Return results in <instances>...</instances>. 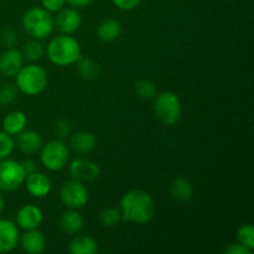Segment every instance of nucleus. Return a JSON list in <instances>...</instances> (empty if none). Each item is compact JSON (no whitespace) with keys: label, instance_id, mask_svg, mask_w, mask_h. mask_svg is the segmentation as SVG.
I'll return each instance as SVG.
<instances>
[{"label":"nucleus","instance_id":"1","mask_svg":"<svg viewBox=\"0 0 254 254\" xmlns=\"http://www.w3.org/2000/svg\"><path fill=\"white\" fill-rule=\"evenodd\" d=\"M122 218L135 225H145L155 216V200L143 190H130L124 193L119 202Z\"/></svg>","mask_w":254,"mask_h":254},{"label":"nucleus","instance_id":"2","mask_svg":"<svg viewBox=\"0 0 254 254\" xmlns=\"http://www.w3.org/2000/svg\"><path fill=\"white\" fill-rule=\"evenodd\" d=\"M47 57L56 66H69L82 57V49L78 40L69 35L61 34L49 42L46 49Z\"/></svg>","mask_w":254,"mask_h":254},{"label":"nucleus","instance_id":"3","mask_svg":"<svg viewBox=\"0 0 254 254\" xmlns=\"http://www.w3.org/2000/svg\"><path fill=\"white\" fill-rule=\"evenodd\" d=\"M16 87L27 96H37L46 89L49 77L41 66L30 64L16 73Z\"/></svg>","mask_w":254,"mask_h":254},{"label":"nucleus","instance_id":"4","mask_svg":"<svg viewBox=\"0 0 254 254\" xmlns=\"http://www.w3.org/2000/svg\"><path fill=\"white\" fill-rule=\"evenodd\" d=\"M22 27L34 39H46L52 34L55 27L51 12L44 7H31L22 16Z\"/></svg>","mask_w":254,"mask_h":254},{"label":"nucleus","instance_id":"5","mask_svg":"<svg viewBox=\"0 0 254 254\" xmlns=\"http://www.w3.org/2000/svg\"><path fill=\"white\" fill-rule=\"evenodd\" d=\"M154 112L161 123L165 126H174L181 118L183 104H181L180 98L175 93L164 92L155 97Z\"/></svg>","mask_w":254,"mask_h":254},{"label":"nucleus","instance_id":"6","mask_svg":"<svg viewBox=\"0 0 254 254\" xmlns=\"http://www.w3.org/2000/svg\"><path fill=\"white\" fill-rule=\"evenodd\" d=\"M41 160L42 165L50 171H60L67 165L69 159L68 146L62 139H55L41 146Z\"/></svg>","mask_w":254,"mask_h":254},{"label":"nucleus","instance_id":"7","mask_svg":"<svg viewBox=\"0 0 254 254\" xmlns=\"http://www.w3.org/2000/svg\"><path fill=\"white\" fill-rule=\"evenodd\" d=\"M26 179L21 163L12 159L0 160V191L9 192L19 189Z\"/></svg>","mask_w":254,"mask_h":254},{"label":"nucleus","instance_id":"8","mask_svg":"<svg viewBox=\"0 0 254 254\" xmlns=\"http://www.w3.org/2000/svg\"><path fill=\"white\" fill-rule=\"evenodd\" d=\"M60 197L66 207L78 210L87 205L89 200V192L83 183L72 179L62 185Z\"/></svg>","mask_w":254,"mask_h":254},{"label":"nucleus","instance_id":"9","mask_svg":"<svg viewBox=\"0 0 254 254\" xmlns=\"http://www.w3.org/2000/svg\"><path fill=\"white\" fill-rule=\"evenodd\" d=\"M99 166L93 160L87 158H77L69 164V174L72 179L81 183H91L99 176Z\"/></svg>","mask_w":254,"mask_h":254},{"label":"nucleus","instance_id":"10","mask_svg":"<svg viewBox=\"0 0 254 254\" xmlns=\"http://www.w3.org/2000/svg\"><path fill=\"white\" fill-rule=\"evenodd\" d=\"M82 16L76 7H62L54 20V25L61 34L71 35L79 29Z\"/></svg>","mask_w":254,"mask_h":254},{"label":"nucleus","instance_id":"11","mask_svg":"<svg viewBox=\"0 0 254 254\" xmlns=\"http://www.w3.org/2000/svg\"><path fill=\"white\" fill-rule=\"evenodd\" d=\"M44 221V213L37 206L25 205L17 211L16 225L22 230H36Z\"/></svg>","mask_w":254,"mask_h":254},{"label":"nucleus","instance_id":"12","mask_svg":"<svg viewBox=\"0 0 254 254\" xmlns=\"http://www.w3.org/2000/svg\"><path fill=\"white\" fill-rule=\"evenodd\" d=\"M25 184H26V190L32 197L42 198L46 197L50 192H51V180L47 175L42 173H35L29 174L25 179Z\"/></svg>","mask_w":254,"mask_h":254},{"label":"nucleus","instance_id":"13","mask_svg":"<svg viewBox=\"0 0 254 254\" xmlns=\"http://www.w3.org/2000/svg\"><path fill=\"white\" fill-rule=\"evenodd\" d=\"M19 228L14 222L0 218V253L11 252L19 243Z\"/></svg>","mask_w":254,"mask_h":254},{"label":"nucleus","instance_id":"14","mask_svg":"<svg viewBox=\"0 0 254 254\" xmlns=\"http://www.w3.org/2000/svg\"><path fill=\"white\" fill-rule=\"evenodd\" d=\"M22 66H24V57L19 50L7 49L0 55V72L4 76H16Z\"/></svg>","mask_w":254,"mask_h":254},{"label":"nucleus","instance_id":"15","mask_svg":"<svg viewBox=\"0 0 254 254\" xmlns=\"http://www.w3.org/2000/svg\"><path fill=\"white\" fill-rule=\"evenodd\" d=\"M24 252L29 254H40L46 248V238L39 230H27L19 238Z\"/></svg>","mask_w":254,"mask_h":254},{"label":"nucleus","instance_id":"16","mask_svg":"<svg viewBox=\"0 0 254 254\" xmlns=\"http://www.w3.org/2000/svg\"><path fill=\"white\" fill-rule=\"evenodd\" d=\"M16 145L20 151L27 154V155H32V154H36L44 144H42V138L39 133L24 129L21 133L17 134Z\"/></svg>","mask_w":254,"mask_h":254},{"label":"nucleus","instance_id":"17","mask_svg":"<svg viewBox=\"0 0 254 254\" xmlns=\"http://www.w3.org/2000/svg\"><path fill=\"white\" fill-rule=\"evenodd\" d=\"M83 216L73 208H69V211L62 213V216L60 217V228L67 235H77L83 228Z\"/></svg>","mask_w":254,"mask_h":254},{"label":"nucleus","instance_id":"18","mask_svg":"<svg viewBox=\"0 0 254 254\" xmlns=\"http://www.w3.org/2000/svg\"><path fill=\"white\" fill-rule=\"evenodd\" d=\"M96 136L89 131H78L69 139V146L78 154H88L96 148Z\"/></svg>","mask_w":254,"mask_h":254},{"label":"nucleus","instance_id":"19","mask_svg":"<svg viewBox=\"0 0 254 254\" xmlns=\"http://www.w3.org/2000/svg\"><path fill=\"white\" fill-rule=\"evenodd\" d=\"M27 118L24 112L12 111L2 119V130L9 135H17L26 128Z\"/></svg>","mask_w":254,"mask_h":254},{"label":"nucleus","instance_id":"20","mask_svg":"<svg viewBox=\"0 0 254 254\" xmlns=\"http://www.w3.org/2000/svg\"><path fill=\"white\" fill-rule=\"evenodd\" d=\"M122 34V25L116 19H106L97 27V36L101 41L112 42Z\"/></svg>","mask_w":254,"mask_h":254},{"label":"nucleus","instance_id":"21","mask_svg":"<svg viewBox=\"0 0 254 254\" xmlns=\"http://www.w3.org/2000/svg\"><path fill=\"white\" fill-rule=\"evenodd\" d=\"M68 252L71 254H96L98 243L89 236H76L69 242Z\"/></svg>","mask_w":254,"mask_h":254},{"label":"nucleus","instance_id":"22","mask_svg":"<svg viewBox=\"0 0 254 254\" xmlns=\"http://www.w3.org/2000/svg\"><path fill=\"white\" fill-rule=\"evenodd\" d=\"M171 195L180 202H189L193 197V188L190 181L184 176H178L171 184Z\"/></svg>","mask_w":254,"mask_h":254},{"label":"nucleus","instance_id":"23","mask_svg":"<svg viewBox=\"0 0 254 254\" xmlns=\"http://www.w3.org/2000/svg\"><path fill=\"white\" fill-rule=\"evenodd\" d=\"M22 57L26 59L27 61H39V60L42 59L45 54V47L39 40H31V41L26 42L22 47Z\"/></svg>","mask_w":254,"mask_h":254},{"label":"nucleus","instance_id":"24","mask_svg":"<svg viewBox=\"0 0 254 254\" xmlns=\"http://www.w3.org/2000/svg\"><path fill=\"white\" fill-rule=\"evenodd\" d=\"M122 220V213L119 208L116 207H106L99 213V222L104 227H116Z\"/></svg>","mask_w":254,"mask_h":254},{"label":"nucleus","instance_id":"25","mask_svg":"<svg viewBox=\"0 0 254 254\" xmlns=\"http://www.w3.org/2000/svg\"><path fill=\"white\" fill-rule=\"evenodd\" d=\"M78 72L83 78L94 79L99 74V66L91 59H83L78 64Z\"/></svg>","mask_w":254,"mask_h":254},{"label":"nucleus","instance_id":"26","mask_svg":"<svg viewBox=\"0 0 254 254\" xmlns=\"http://www.w3.org/2000/svg\"><path fill=\"white\" fill-rule=\"evenodd\" d=\"M237 240L242 246L253 252L254 250V227L252 225H243L237 231Z\"/></svg>","mask_w":254,"mask_h":254},{"label":"nucleus","instance_id":"27","mask_svg":"<svg viewBox=\"0 0 254 254\" xmlns=\"http://www.w3.org/2000/svg\"><path fill=\"white\" fill-rule=\"evenodd\" d=\"M135 92L140 98L150 99L156 96V87L153 82L141 79V81H138L135 83Z\"/></svg>","mask_w":254,"mask_h":254},{"label":"nucleus","instance_id":"28","mask_svg":"<svg viewBox=\"0 0 254 254\" xmlns=\"http://www.w3.org/2000/svg\"><path fill=\"white\" fill-rule=\"evenodd\" d=\"M14 148L15 140L11 138V135L5 133L4 130L0 131V160L9 158Z\"/></svg>","mask_w":254,"mask_h":254},{"label":"nucleus","instance_id":"29","mask_svg":"<svg viewBox=\"0 0 254 254\" xmlns=\"http://www.w3.org/2000/svg\"><path fill=\"white\" fill-rule=\"evenodd\" d=\"M16 88L14 86H10V84H6V86L0 87V104L1 106H6V104L12 103L16 98Z\"/></svg>","mask_w":254,"mask_h":254},{"label":"nucleus","instance_id":"30","mask_svg":"<svg viewBox=\"0 0 254 254\" xmlns=\"http://www.w3.org/2000/svg\"><path fill=\"white\" fill-rule=\"evenodd\" d=\"M55 133L59 135L60 139L66 138V136H68L69 133H71V124L67 121H64V119L57 121L56 123H55Z\"/></svg>","mask_w":254,"mask_h":254},{"label":"nucleus","instance_id":"31","mask_svg":"<svg viewBox=\"0 0 254 254\" xmlns=\"http://www.w3.org/2000/svg\"><path fill=\"white\" fill-rule=\"evenodd\" d=\"M41 5L44 9L50 12L60 11L66 5V0H41Z\"/></svg>","mask_w":254,"mask_h":254},{"label":"nucleus","instance_id":"32","mask_svg":"<svg viewBox=\"0 0 254 254\" xmlns=\"http://www.w3.org/2000/svg\"><path fill=\"white\" fill-rule=\"evenodd\" d=\"M112 2L118 9L124 10V11H130V10H134L135 7L139 6L141 0H112Z\"/></svg>","mask_w":254,"mask_h":254},{"label":"nucleus","instance_id":"33","mask_svg":"<svg viewBox=\"0 0 254 254\" xmlns=\"http://www.w3.org/2000/svg\"><path fill=\"white\" fill-rule=\"evenodd\" d=\"M223 253L225 254H251L252 253V251L248 250L247 247L242 246L241 243H238V245L228 246L227 248H225Z\"/></svg>","mask_w":254,"mask_h":254},{"label":"nucleus","instance_id":"34","mask_svg":"<svg viewBox=\"0 0 254 254\" xmlns=\"http://www.w3.org/2000/svg\"><path fill=\"white\" fill-rule=\"evenodd\" d=\"M92 1H93V0H66L67 4L71 5L72 7H76V9L88 6Z\"/></svg>","mask_w":254,"mask_h":254},{"label":"nucleus","instance_id":"35","mask_svg":"<svg viewBox=\"0 0 254 254\" xmlns=\"http://www.w3.org/2000/svg\"><path fill=\"white\" fill-rule=\"evenodd\" d=\"M2 40H4V42L7 46H11V45H14L16 37H15V34L11 30H6V31H4V34H2Z\"/></svg>","mask_w":254,"mask_h":254},{"label":"nucleus","instance_id":"36","mask_svg":"<svg viewBox=\"0 0 254 254\" xmlns=\"http://www.w3.org/2000/svg\"><path fill=\"white\" fill-rule=\"evenodd\" d=\"M21 164H22V166H24V170H25V173H26V176L29 175V174H32L36 171L37 166H36V163H34V161L26 160Z\"/></svg>","mask_w":254,"mask_h":254},{"label":"nucleus","instance_id":"37","mask_svg":"<svg viewBox=\"0 0 254 254\" xmlns=\"http://www.w3.org/2000/svg\"><path fill=\"white\" fill-rule=\"evenodd\" d=\"M4 205H5V200L1 195V191H0V213H1V211L4 210Z\"/></svg>","mask_w":254,"mask_h":254}]
</instances>
